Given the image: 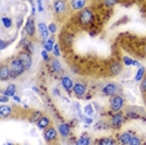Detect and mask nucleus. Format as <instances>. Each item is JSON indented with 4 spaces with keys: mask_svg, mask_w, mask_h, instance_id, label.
Returning <instances> with one entry per match:
<instances>
[{
    "mask_svg": "<svg viewBox=\"0 0 146 145\" xmlns=\"http://www.w3.org/2000/svg\"><path fill=\"white\" fill-rule=\"evenodd\" d=\"M10 70L13 72V76H19V75H21L23 72H24L25 67H24V64L16 58L10 61Z\"/></svg>",
    "mask_w": 146,
    "mask_h": 145,
    "instance_id": "1",
    "label": "nucleus"
},
{
    "mask_svg": "<svg viewBox=\"0 0 146 145\" xmlns=\"http://www.w3.org/2000/svg\"><path fill=\"white\" fill-rule=\"evenodd\" d=\"M92 19H94V15H92V11L90 9H82L79 14V20L82 25H89L92 23Z\"/></svg>",
    "mask_w": 146,
    "mask_h": 145,
    "instance_id": "2",
    "label": "nucleus"
},
{
    "mask_svg": "<svg viewBox=\"0 0 146 145\" xmlns=\"http://www.w3.org/2000/svg\"><path fill=\"white\" fill-rule=\"evenodd\" d=\"M110 106L114 111H120L122 106H124V98L120 96V95H114L110 100Z\"/></svg>",
    "mask_w": 146,
    "mask_h": 145,
    "instance_id": "3",
    "label": "nucleus"
},
{
    "mask_svg": "<svg viewBox=\"0 0 146 145\" xmlns=\"http://www.w3.org/2000/svg\"><path fill=\"white\" fill-rule=\"evenodd\" d=\"M18 59H19V60H20V61L23 63V64H24L25 69L31 68V65H33V59H31L30 54H29L28 51H21V53H19Z\"/></svg>",
    "mask_w": 146,
    "mask_h": 145,
    "instance_id": "4",
    "label": "nucleus"
},
{
    "mask_svg": "<svg viewBox=\"0 0 146 145\" xmlns=\"http://www.w3.org/2000/svg\"><path fill=\"white\" fill-rule=\"evenodd\" d=\"M102 94L106 95V96H114V95L117 94V86L112 83L106 84L102 89Z\"/></svg>",
    "mask_w": 146,
    "mask_h": 145,
    "instance_id": "5",
    "label": "nucleus"
},
{
    "mask_svg": "<svg viewBox=\"0 0 146 145\" xmlns=\"http://www.w3.org/2000/svg\"><path fill=\"white\" fill-rule=\"evenodd\" d=\"M132 138H134V133L132 131H124V133H121L119 135V141L122 145H129Z\"/></svg>",
    "mask_w": 146,
    "mask_h": 145,
    "instance_id": "6",
    "label": "nucleus"
},
{
    "mask_svg": "<svg viewBox=\"0 0 146 145\" xmlns=\"http://www.w3.org/2000/svg\"><path fill=\"white\" fill-rule=\"evenodd\" d=\"M11 76H13V72L10 70V67L1 65V68H0V79L4 81V80H9Z\"/></svg>",
    "mask_w": 146,
    "mask_h": 145,
    "instance_id": "7",
    "label": "nucleus"
},
{
    "mask_svg": "<svg viewBox=\"0 0 146 145\" xmlns=\"http://www.w3.org/2000/svg\"><path fill=\"white\" fill-rule=\"evenodd\" d=\"M70 6H71L72 10L81 11L82 9H85V6H86V0H71Z\"/></svg>",
    "mask_w": 146,
    "mask_h": 145,
    "instance_id": "8",
    "label": "nucleus"
},
{
    "mask_svg": "<svg viewBox=\"0 0 146 145\" xmlns=\"http://www.w3.org/2000/svg\"><path fill=\"white\" fill-rule=\"evenodd\" d=\"M56 136H58V131H56V129H54V128H49V129H46L45 133H44V139L48 141V143L55 140Z\"/></svg>",
    "mask_w": 146,
    "mask_h": 145,
    "instance_id": "9",
    "label": "nucleus"
},
{
    "mask_svg": "<svg viewBox=\"0 0 146 145\" xmlns=\"http://www.w3.org/2000/svg\"><path fill=\"white\" fill-rule=\"evenodd\" d=\"M72 91L76 96H82L85 93H86V86L82 83H75L74 84V88H72Z\"/></svg>",
    "mask_w": 146,
    "mask_h": 145,
    "instance_id": "10",
    "label": "nucleus"
},
{
    "mask_svg": "<svg viewBox=\"0 0 146 145\" xmlns=\"http://www.w3.org/2000/svg\"><path fill=\"white\" fill-rule=\"evenodd\" d=\"M66 4H65V0H55L54 3V11L55 14H62L65 11Z\"/></svg>",
    "mask_w": 146,
    "mask_h": 145,
    "instance_id": "11",
    "label": "nucleus"
},
{
    "mask_svg": "<svg viewBox=\"0 0 146 145\" xmlns=\"http://www.w3.org/2000/svg\"><path fill=\"white\" fill-rule=\"evenodd\" d=\"M25 33H28L29 36H34L35 35V24H34V20H33L31 18H29L28 20H26Z\"/></svg>",
    "mask_w": 146,
    "mask_h": 145,
    "instance_id": "12",
    "label": "nucleus"
},
{
    "mask_svg": "<svg viewBox=\"0 0 146 145\" xmlns=\"http://www.w3.org/2000/svg\"><path fill=\"white\" fill-rule=\"evenodd\" d=\"M74 84L75 83H72V80L69 76H62L61 78V85L64 86V89L66 91H71L72 88H74Z\"/></svg>",
    "mask_w": 146,
    "mask_h": 145,
    "instance_id": "13",
    "label": "nucleus"
},
{
    "mask_svg": "<svg viewBox=\"0 0 146 145\" xmlns=\"http://www.w3.org/2000/svg\"><path fill=\"white\" fill-rule=\"evenodd\" d=\"M38 29H39V35H40L44 40L49 38V28L44 24V23H39Z\"/></svg>",
    "mask_w": 146,
    "mask_h": 145,
    "instance_id": "14",
    "label": "nucleus"
},
{
    "mask_svg": "<svg viewBox=\"0 0 146 145\" xmlns=\"http://www.w3.org/2000/svg\"><path fill=\"white\" fill-rule=\"evenodd\" d=\"M50 68H51V70L54 71L55 74H61L62 72V67H61L60 61L56 60V59H54V60L50 61Z\"/></svg>",
    "mask_w": 146,
    "mask_h": 145,
    "instance_id": "15",
    "label": "nucleus"
},
{
    "mask_svg": "<svg viewBox=\"0 0 146 145\" xmlns=\"http://www.w3.org/2000/svg\"><path fill=\"white\" fill-rule=\"evenodd\" d=\"M122 121H124V116H122L121 113H115L112 115L111 118V124L114 125V126H120L122 124Z\"/></svg>",
    "mask_w": 146,
    "mask_h": 145,
    "instance_id": "16",
    "label": "nucleus"
},
{
    "mask_svg": "<svg viewBox=\"0 0 146 145\" xmlns=\"http://www.w3.org/2000/svg\"><path fill=\"white\" fill-rule=\"evenodd\" d=\"M59 134L61 135V136H69V134H70V128H69L68 124L65 123H61L60 125H59Z\"/></svg>",
    "mask_w": 146,
    "mask_h": 145,
    "instance_id": "17",
    "label": "nucleus"
},
{
    "mask_svg": "<svg viewBox=\"0 0 146 145\" xmlns=\"http://www.w3.org/2000/svg\"><path fill=\"white\" fill-rule=\"evenodd\" d=\"M110 71H111V74H112V75H117V74H120V72H121V64H120L119 61L111 63V65H110Z\"/></svg>",
    "mask_w": 146,
    "mask_h": 145,
    "instance_id": "18",
    "label": "nucleus"
},
{
    "mask_svg": "<svg viewBox=\"0 0 146 145\" xmlns=\"http://www.w3.org/2000/svg\"><path fill=\"white\" fill-rule=\"evenodd\" d=\"M49 124H50V119L49 118H46V116H42L40 120L36 123V125H38V128L40 130H42V129H46V128L49 126Z\"/></svg>",
    "mask_w": 146,
    "mask_h": 145,
    "instance_id": "19",
    "label": "nucleus"
},
{
    "mask_svg": "<svg viewBox=\"0 0 146 145\" xmlns=\"http://www.w3.org/2000/svg\"><path fill=\"white\" fill-rule=\"evenodd\" d=\"M42 45H44V49L46 51H52L54 50V47H55V43H54V40H52V39H45L44 40V43H42Z\"/></svg>",
    "mask_w": 146,
    "mask_h": 145,
    "instance_id": "20",
    "label": "nucleus"
},
{
    "mask_svg": "<svg viewBox=\"0 0 146 145\" xmlns=\"http://www.w3.org/2000/svg\"><path fill=\"white\" fill-rule=\"evenodd\" d=\"M11 113H13V109H11V106H9V105H1V106H0V115H1L3 118L9 116Z\"/></svg>",
    "mask_w": 146,
    "mask_h": 145,
    "instance_id": "21",
    "label": "nucleus"
},
{
    "mask_svg": "<svg viewBox=\"0 0 146 145\" xmlns=\"http://www.w3.org/2000/svg\"><path fill=\"white\" fill-rule=\"evenodd\" d=\"M15 93H16V86L14 84H10L4 91H1V94H5L6 96H15Z\"/></svg>",
    "mask_w": 146,
    "mask_h": 145,
    "instance_id": "22",
    "label": "nucleus"
},
{
    "mask_svg": "<svg viewBox=\"0 0 146 145\" xmlns=\"http://www.w3.org/2000/svg\"><path fill=\"white\" fill-rule=\"evenodd\" d=\"M145 71H146V69H145L144 67H141V68L137 70V72H136V75H135V80H136V81H141L142 79H144Z\"/></svg>",
    "mask_w": 146,
    "mask_h": 145,
    "instance_id": "23",
    "label": "nucleus"
},
{
    "mask_svg": "<svg viewBox=\"0 0 146 145\" xmlns=\"http://www.w3.org/2000/svg\"><path fill=\"white\" fill-rule=\"evenodd\" d=\"M115 141L111 138H102V139L98 140V145H114Z\"/></svg>",
    "mask_w": 146,
    "mask_h": 145,
    "instance_id": "24",
    "label": "nucleus"
},
{
    "mask_svg": "<svg viewBox=\"0 0 146 145\" xmlns=\"http://www.w3.org/2000/svg\"><path fill=\"white\" fill-rule=\"evenodd\" d=\"M76 145H90V138L88 136H81L76 141Z\"/></svg>",
    "mask_w": 146,
    "mask_h": 145,
    "instance_id": "25",
    "label": "nucleus"
},
{
    "mask_svg": "<svg viewBox=\"0 0 146 145\" xmlns=\"http://www.w3.org/2000/svg\"><path fill=\"white\" fill-rule=\"evenodd\" d=\"M41 118H42V116H41V113H40V111H35L34 115H33V116L30 118V121H31V123H38V121L40 120Z\"/></svg>",
    "mask_w": 146,
    "mask_h": 145,
    "instance_id": "26",
    "label": "nucleus"
},
{
    "mask_svg": "<svg viewBox=\"0 0 146 145\" xmlns=\"http://www.w3.org/2000/svg\"><path fill=\"white\" fill-rule=\"evenodd\" d=\"M84 113H85V115H88V116H91V115L94 114V109H92L91 104L86 105V106L84 108Z\"/></svg>",
    "mask_w": 146,
    "mask_h": 145,
    "instance_id": "27",
    "label": "nucleus"
},
{
    "mask_svg": "<svg viewBox=\"0 0 146 145\" xmlns=\"http://www.w3.org/2000/svg\"><path fill=\"white\" fill-rule=\"evenodd\" d=\"M1 23H3V25H4L5 28H8V29H9V28H11V25H13L11 19H10V18H5V16L1 19Z\"/></svg>",
    "mask_w": 146,
    "mask_h": 145,
    "instance_id": "28",
    "label": "nucleus"
},
{
    "mask_svg": "<svg viewBox=\"0 0 146 145\" xmlns=\"http://www.w3.org/2000/svg\"><path fill=\"white\" fill-rule=\"evenodd\" d=\"M129 145H141V140H140V138L134 136V138L131 139L130 143H129Z\"/></svg>",
    "mask_w": 146,
    "mask_h": 145,
    "instance_id": "29",
    "label": "nucleus"
},
{
    "mask_svg": "<svg viewBox=\"0 0 146 145\" xmlns=\"http://www.w3.org/2000/svg\"><path fill=\"white\" fill-rule=\"evenodd\" d=\"M104 4L106 6H109V8H111V6L117 4V0H104Z\"/></svg>",
    "mask_w": 146,
    "mask_h": 145,
    "instance_id": "30",
    "label": "nucleus"
},
{
    "mask_svg": "<svg viewBox=\"0 0 146 145\" xmlns=\"http://www.w3.org/2000/svg\"><path fill=\"white\" fill-rule=\"evenodd\" d=\"M49 33H51V34H55L56 30H58V26H56V24H54V23H51V24H49Z\"/></svg>",
    "mask_w": 146,
    "mask_h": 145,
    "instance_id": "31",
    "label": "nucleus"
},
{
    "mask_svg": "<svg viewBox=\"0 0 146 145\" xmlns=\"http://www.w3.org/2000/svg\"><path fill=\"white\" fill-rule=\"evenodd\" d=\"M52 54H54V57H60V47H59V44H55L54 47V50H52Z\"/></svg>",
    "mask_w": 146,
    "mask_h": 145,
    "instance_id": "32",
    "label": "nucleus"
},
{
    "mask_svg": "<svg viewBox=\"0 0 146 145\" xmlns=\"http://www.w3.org/2000/svg\"><path fill=\"white\" fill-rule=\"evenodd\" d=\"M122 61H124L125 65H134V60H132L131 58H129V57H124L122 58Z\"/></svg>",
    "mask_w": 146,
    "mask_h": 145,
    "instance_id": "33",
    "label": "nucleus"
},
{
    "mask_svg": "<svg viewBox=\"0 0 146 145\" xmlns=\"http://www.w3.org/2000/svg\"><path fill=\"white\" fill-rule=\"evenodd\" d=\"M41 55H42V59H44L45 61H49V60H50V58H49V51H46L45 49L41 51Z\"/></svg>",
    "mask_w": 146,
    "mask_h": 145,
    "instance_id": "34",
    "label": "nucleus"
},
{
    "mask_svg": "<svg viewBox=\"0 0 146 145\" xmlns=\"http://www.w3.org/2000/svg\"><path fill=\"white\" fill-rule=\"evenodd\" d=\"M25 45H26V49H28V50H29V53H33V51H34V47H33L31 41H28Z\"/></svg>",
    "mask_w": 146,
    "mask_h": 145,
    "instance_id": "35",
    "label": "nucleus"
},
{
    "mask_svg": "<svg viewBox=\"0 0 146 145\" xmlns=\"http://www.w3.org/2000/svg\"><path fill=\"white\" fill-rule=\"evenodd\" d=\"M141 90L144 91V93H146V78H144L141 80Z\"/></svg>",
    "mask_w": 146,
    "mask_h": 145,
    "instance_id": "36",
    "label": "nucleus"
},
{
    "mask_svg": "<svg viewBox=\"0 0 146 145\" xmlns=\"http://www.w3.org/2000/svg\"><path fill=\"white\" fill-rule=\"evenodd\" d=\"M0 101L1 103H6V101H9V96H6L5 94H1L0 95Z\"/></svg>",
    "mask_w": 146,
    "mask_h": 145,
    "instance_id": "37",
    "label": "nucleus"
},
{
    "mask_svg": "<svg viewBox=\"0 0 146 145\" xmlns=\"http://www.w3.org/2000/svg\"><path fill=\"white\" fill-rule=\"evenodd\" d=\"M36 3H38V9H39V11H42L44 9H42V3H41V0H36Z\"/></svg>",
    "mask_w": 146,
    "mask_h": 145,
    "instance_id": "38",
    "label": "nucleus"
},
{
    "mask_svg": "<svg viewBox=\"0 0 146 145\" xmlns=\"http://www.w3.org/2000/svg\"><path fill=\"white\" fill-rule=\"evenodd\" d=\"M6 45H8L6 44V41H4V40L0 41V49H1V50H4V49L6 48Z\"/></svg>",
    "mask_w": 146,
    "mask_h": 145,
    "instance_id": "39",
    "label": "nucleus"
},
{
    "mask_svg": "<svg viewBox=\"0 0 146 145\" xmlns=\"http://www.w3.org/2000/svg\"><path fill=\"white\" fill-rule=\"evenodd\" d=\"M84 120H85L86 124H92V119H91V118H84Z\"/></svg>",
    "mask_w": 146,
    "mask_h": 145,
    "instance_id": "40",
    "label": "nucleus"
},
{
    "mask_svg": "<svg viewBox=\"0 0 146 145\" xmlns=\"http://www.w3.org/2000/svg\"><path fill=\"white\" fill-rule=\"evenodd\" d=\"M127 116H129V118H139V115L132 114V113H127Z\"/></svg>",
    "mask_w": 146,
    "mask_h": 145,
    "instance_id": "41",
    "label": "nucleus"
},
{
    "mask_svg": "<svg viewBox=\"0 0 146 145\" xmlns=\"http://www.w3.org/2000/svg\"><path fill=\"white\" fill-rule=\"evenodd\" d=\"M134 65H135V67H137V68H141L140 63H139V61H136V60H134Z\"/></svg>",
    "mask_w": 146,
    "mask_h": 145,
    "instance_id": "42",
    "label": "nucleus"
},
{
    "mask_svg": "<svg viewBox=\"0 0 146 145\" xmlns=\"http://www.w3.org/2000/svg\"><path fill=\"white\" fill-rule=\"evenodd\" d=\"M13 98H14L15 101H19V103H20V98H19V96H16V95H15V96H13Z\"/></svg>",
    "mask_w": 146,
    "mask_h": 145,
    "instance_id": "43",
    "label": "nucleus"
},
{
    "mask_svg": "<svg viewBox=\"0 0 146 145\" xmlns=\"http://www.w3.org/2000/svg\"><path fill=\"white\" fill-rule=\"evenodd\" d=\"M20 26H21V20H19L18 21V28H20Z\"/></svg>",
    "mask_w": 146,
    "mask_h": 145,
    "instance_id": "44",
    "label": "nucleus"
},
{
    "mask_svg": "<svg viewBox=\"0 0 146 145\" xmlns=\"http://www.w3.org/2000/svg\"><path fill=\"white\" fill-rule=\"evenodd\" d=\"M29 1H30V4L33 5V8H34V3H33V0H29Z\"/></svg>",
    "mask_w": 146,
    "mask_h": 145,
    "instance_id": "45",
    "label": "nucleus"
},
{
    "mask_svg": "<svg viewBox=\"0 0 146 145\" xmlns=\"http://www.w3.org/2000/svg\"><path fill=\"white\" fill-rule=\"evenodd\" d=\"M5 145H14V144H13V143H6Z\"/></svg>",
    "mask_w": 146,
    "mask_h": 145,
    "instance_id": "46",
    "label": "nucleus"
},
{
    "mask_svg": "<svg viewBox=\"0 0 146 145\" xmlns=\"http://www.w3.org/2000/svg\"><path fill=\"white\" fill-rule=\"evenodd\" d=\"M145 53H146V47H145Z\"/></svg>",
    "mask_w": 146,
    "mask_h": 145,
    "instance_id": "47",
    "label": "nucleus"
}]
</instances>
